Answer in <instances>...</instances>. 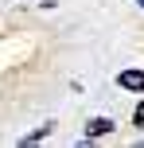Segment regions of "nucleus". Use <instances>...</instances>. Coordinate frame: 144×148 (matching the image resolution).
I'll return each instance as SVG.
<instances>
[{
	"label": "nucleus",
	"mask_w": 144,
	"mask_h": 148,
	"mask_svg": "<svg viewBox=\"0 0 144 148\" xmlns=\"http://www.w3.org/2000/svg\"><path fill=\"white\" fill-rule=\"evenodd\" d=\"M117 82H121L125 90H140V94H144V70H121Z\"/></svg>",
	"instance_id": "f257e3e1"
},
{
	"label": "nucleus",
	"mask_w": 144,
	"mask_h": 148,
	"mask_svg": "<svg viewBox=\"0 0 144 148\" xmlns=\"http://www.w3.org/2000/svg\"><path fill=\"white\" fill-rule=\"evenodd\" d=\"M105 133H113V121L109 117H93L90 125H86V136H105Z\"/></svg>",
	"instance_id": "f03ea898"
},
{
	"label": "nucleus",
	"mask_w": 144,
	"mask_h": 148,
	"mask_svg": "<svg viewBox=\"0 0 144 148\" xmlns=\"http://www.w3.org/2000/svg\"><path fill=\"white\" fill-rule=\"evenodd\" d=\"M132 121H136V125H144V101L136 105V113H132Z\"/></svg>",
	"instance_id": "7ed1b4c3"
},
{
	"label": "nucleus",
	"mask_w": 144,
	"mask_h": 148,
	"mask_svg": "<svg viewBox=\"0 0 144 148\" xmlns=\"http://www.w3.org/2000/svg\"><path fill=\"white\" fill-rule=\"evenodd\" d=\"M140 4H144V0H140Z\"/></svg>",
	"instance_id": "20e7f679"
}]
</instances>
